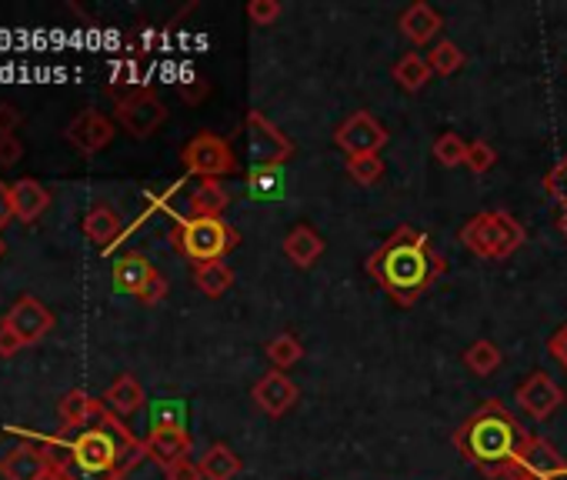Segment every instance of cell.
Listing matches in <instances>:
<instances>
[{"label":"cell","instance_id":"6da1fadb","mask_svg":"<svg viewBox=\"0 0 567 480\" xmlns=\"http://www.w3.org/2000/svg\"><path fill=\"white\" fill-rule=\"evenodd\" d=\"M447 271V260L437 254L431 237L418 227H397L368 257V274L391 294L397 307H415Z\"/></svg>","mask_w":567,"mask_h":480},{"label":"cell","instance_id":"7a4b0ae2","mask_svg":"<svg viewBox=\"0 0 567 480\" xmlns=\"http://www.w3.org/2000/svg\"><path fill=\"white\" fill-rule=\"evenodd\" d=\"M528 438L531 434L525 431V423L514 417L497 397H491V401H484L481 410H474L454 431V447L484 477L504 480L507 467L514 464V457H518V451L525 447Z\"/></svg>","mask_w":567,"mask_h":480},{"label":"cell","instance_id":"3957f363","mask_svg":"<svg viewBox=\"0 0 567 480\" xmlns=\"http://www.w3.org/2000/svg\"><path fill=\"white\" fill-rule=\"evenodd\" d=\"M528 241V231L507 210H481L460 227V244L481 260H507Z\"/></svg>","mask_w":567,"mask_h":480},{"label":"cell","instance_id":"277c9868","mask_svg":"<svg viewBox=\"0 0 567 480\" xmlns=\"http://www.w3.org/2000/svg\"><path fill=\"white\" fill-rule=\"evenodd\" d=\"M171 241L197 267V263L224 260L241 244V234L221 218H177Z\"/></svg>","mask_w":567,"mask_h":480},{"label":"cell","instance_id":"5b68a950","mask_svg":"<svg viewBox=\"0 0 567 480\" xmlns=\"http://www.w3.org/2000/svg\"><path fill=\"white\" fill-rule=\"evenodd\" d=\"M181 160H184V171L197 174L200 181H221V177H231L241 171L231 140H224L211 131H200L197 137H190L181 150Z\"/></svg>","mask_w":567,"mask_h":480},{"label":"cell","instance_id":"8992f818","mask_svg":"<svg viewBox=\"0 0 567 480\" xmlns=\"http://www.w3.org/2000/svg\"><path fill=\"white\" fill-rule=\"evenodd\" d=\"M504 480H567V460L551 441L531 434L507 467Z\"/></svg>","mask_w":567,"mask_h":480},{"label":"cell","instance_id":"52a82bcc","mask_svg":"<svg viewBox=\"0 0 567 480\" xmlns=\"http://www.w3.org/2000/svg\"><path fill=\"white\" fill-rule=\"evenodd\" d=\"M114 121L137 140L150 137L158 131L164 121H168V107L161 103V97L147 90V87H137L131 94H124L114 107Z\"/></svg>","mask_w":567,"mask_h":480},{"label":"cell","instance_id":"ba28073f","mask_svg":"<svg viewBox=\"0 0 567 480\" xmlns=\"http://www.w3.org/2000/svg\"><path fill=\"white\" fill-rule=\"evenodd\" d=\"M247 150H250V168H284V160L294 153V144L274 121H268L261 111H250Z\"/></svg>","mask_w":567,"mask_h":480},{"label":"cell","instance_id":"9c48e42d","mask_svg":"<svg viewBox=\"0 0 567 480\" xmlns=\"http://www.w3.org/2000/svg\"><path fill=\"white\" fill-rule=\"evenodd\" d=\"M391 140L387 127L371 114V111H354L337 131H334V144L347 153V157H357V153H381V147Z\"/></svg>","mask_w":567,"mask_h":480},{"label":"cell","instance_id":"30bf717a","mask_svg":"<svg viewBox=\"0 0 567 480\" xmlns=\"http://www.w3.org/2000/svg\"><path fill=\"white\" fill-rule=\"evenodd\" d=\"M514 401H518V407H521L528 417L547 420L567 397H564V391L554 384L551 373L534 370V373H528V378L518 384V391H514Z\"/></svg>","mask_w":567,"mask_h":480},{"label":"cell","instance_id":"8fae6325","mask_svg":"<svg viewBox=\"0 0 567 480\" xmlns=\"http://www.w3.org/2000/svg\"><path fill=\"white\" fill-rule=\"evenodd\" d=\"M4 328H11V331L30 347V344L44 341L50 331H54V313H50L37 297H21V300L8 310Z\"/></svg>","mask_w":567,"mask_h":480},{"label":"cell","instance_id":"7c38bea8","mask_svg":"<svg viewBox=\"0 0 567 480\" xmlns=\"http://www.w3.org/2000/svg\"><path fill=\"white\" fill-rule=\"evenodd\" d=\"M250 401L261 407L268 417H284L300 401V391H297V384L287 378L284 370H271V373H264V378L250 387Z\"/></svg>","mask_w":567,"mask_h":480},{"label":"cell","instance_id":"4fadbf2b","mask_svg":"<svg viewBox=\"0 0 567 480\" xmlns=\"http://www.w3.org/2000/svg\"><path fill=\"white\" fill-rule=\"evenodd\" d=\"M111 140H114L111 118H104L100 111H90V107L67 124V144L81 153H100Z\"/></svg>","mask_w":567,"mask_h":480},{"label":"cell","instance_id":"5bb4252c","mask_svg":"<svg viewBox=\"0 0 567 480\" xmlns=\"http://www.w3.org/2000/svg\"><path fill=\"white\" fill-rule=\"evenodd\" d=\"M44 473H50V460L37 444H17L0 457V477L4 480H40Z\"/></svg>","mask_w":567,"mask_h":480},{"label":"cell","instance_id":"9a60e30c","mask_svg":"<svg viewBox=\"0 0 567 480\" xmlns=\"http://www.w3.org/2000/svg\"><path fill=\"white\" fill-rule=\"evenodd\" d=\"M397 27H400V34L415 44V47H424V44H431L437 34H441V27H444V17L431 8V4H424V0H415V4H410L400 17H397Z\"/></svg>","mask_w":567,"mask_h":480},{"label":"cell","instance_id":"2e32d148","mask_svg":"<svg viewBox=\"0 0 567 480\" xmlns=\"http://www.w3.org/2000/svg\"><path fill=\"white\" fill-rule=\"evenodd\" d=\"M111 274H114V287H118V291L137 297V294L150 284V278L158 274V267H153L144 254L131 250V254H121V257L114 260Z\"/></svg>","mask_w":567,"mask_h":480},{"label":"cell","instance_id":"e0dca14e","mask_svg":"<svg viewBox=\"0 0 567 480\" xmlns=\"http://www.w3.org/2000/svg\"><path fill=\"white\" fill-rule=\"evenodd\" d=\"M231 207V190L221 181H197L187 194V218H221Z\"/></svg>","mask_w":567,"mask_h":480},{"label":"cell","instance_id":"ac0fdd59","mask_svg":"<svg viewBox=\"0 0 567 480\" xmlns=\"http://www.w3.org/2000/svg\"><path fill=\"white\" fill-rule=\"evenodd\" d=\"M11 207H14L17 221L34 224L40 213L50 207V190L34 177H21L17 184H11Z\"/></svg>","mask_w":567,"mask_h":480},{"label":"cell","instance_id":"d6986e66","mask_svg":"<svg viewBox=\"0 0 567 480\" xmlns=\"http://www.w3.org/2000/svg\"><path fill=\"white\" fill-rule=\"evenodd\" d=\"M194 441L187 431H150L144 438V451L153 464H161V467H171L177 460H184L190 454Z\"/></svg>","mask_w":567,"mask_h":480},{"label":"cell","instance_id":"ffe728a7","mask_svg":"<svg viewBox=\"0 0 567 480\" xmlns=\"http://www.w3.org/2000/svg\"><path fill=\"white\" fill-rule=\"evenodd\" d=\"M324 237L311 227V224H297L287 237H284V257L294 267H315L324 254Z\"/></svg>","mask_w":567,"mask_h":480},{"label":"cell","instance_id":"44dd1931","mask_svg":"<svg viewBox=\"0 0 567 480\" xmlns=\"http://www.w3.org/2000/svg\"><path fill=\"white\" fill-rule=\"evenodd\" d=\"M100 414H104V404L94 401L87 391L74 387L61 397V423L64 431H84V427H90Z\"/></svg>","mask_w":567,"mask_h":480},{"label":"cell","instance_id":"7402d4cb","mask_svg":"<svg viewBox=\"0 0 567 480\" xmlns=\"http://www.w3.org/2000/svg\"><path fill=\"white\" fill-rule=\"evenodd\" d=\"M144 387H140V381L134 378V373H121V378L104 391V397H100V404H104L114 417H131V414H137L140 407H144Z\"/></svg>","mask_w":567,"mask_h":480},{"label":"cell","instance_id":"603a6c76","mask_svg":"<svg viewBox=\"0 0 567 480\" xmlns=\"http://www.w3.org/2000/svg\"><path fill=\"white\" fill-rule=\"evenodd\" d=\"M118 234H121V213L111 204H97L87 210V218H84V237L87 241L108 247V244H114Z\"/></svg>","mask_w":567,"mask_h":480},{"label":"cell","instance_id":"cb8c5ba5","mask_svg":"<svg viewBox=\"0 0 567 480\" xmlns=\"http://www.w3.org/2000/svg\"><path fill=\"white\" fill-rule=\"evenodd\" d=\"M194 284L204 297H224L234 287V271L227 260H211V263H197L194 267Z\"/></svg>","mask_w":567,"mask_h":480},{"label":"cell","instance_id":"d4e9b609","mask_svg":"<svg viewBox=\"0 0 567 480\" xmlns=\"http://www.w3.org/2000/svg\"><path fill=\"white\" fill-rule=\"evenodd\" d=\"M204 480H234L241 473V457L227 444H211L197 460Z\"/></svg>","mask_w":567,"mask_h":480},{"label":"cell","instance_id":"484cf974","mask_svg":"<svg viewBox=\"0 0 567 480\" xmlns=\"http://www.w3.org/2000/svg\"><path fill=\"white\" fill-rule=\"evenodd\" d=\"M394 81H397V87L400 90H407V94H418L421 87H428V81H431V64H428V58L424 53H418V50H410V53H404V58L394 64Z\"/></svg>","mask_w":567,"mask_h":480},{"label":"cell","instance_id":"4316f807","mask_svg":"<svg viewBox=\"0 0 567 480\" xmlns=\"http://www.w3.org/2000/svg\"><path fill=\"white\" fill-rule=\"evenodd\" d=\"M150 431H187V404L181 397H161L150 404Z\"/></svg>","mask_w":567,"mask_h":480},{"label":"cell","instance_id":"83f0119b","mask_svg":"<svg viewBox=\"0 0 567 480\" xmlns=\"http://www.w3.org/2000/svg\"><path fill=\"white\" fill-rule=\"evenodd\" d=\"M247 197L250 200H281L284 197L281 168H250L247 171Z\"/></svg>","mask_w":567,"mask_h":480},{"label":"cell","instance_id":"f1b7e54d","mask_svg":"<svg viewBox=\"0 0 567 480\" xmlns=\"http://www.w3.org/2000/svg\"><path fill=\"white\" fill-rule=\"evenodd\" d=\"M504 364V354L494 341H474L468 350H464V367L478 378H491V373Z\"/></svg>","mask_w":567,"mask_h":480},{"label":"cell","instance_id":"f546056e","mask_svg":"<svg viewBox=\"0 0 567 480\" xmlns=\"http://www.w3.org/2000/svg\"><path fill=\"white\" fill-rule=\"evenodd\" d=\"M264 354H268V360L274 364V370H287V367H294L300 357H304V344L294 337V334H278V337H271L268 344H264Z\"/></svg>","mask_w":567,"mask_h":480},{"label":"cell","instance_id":"4dcf8cb0","mask_svg":"<svg viewBox=\"0 0 567 480\" xmlns=\"http://www.w3.org/2000/svg\"><path fill=\"white\" fill-rule=\"evenodd\" d=\"M347 174L354 184L360 187H374L381 177H384V160L381 153H357V157H347Z\"/></svg>","mask_w":567,"mask_h":480},{"label":"cell","instance_id":"1f68e13d","mask_svg":"<svg viewBox=\"0 0 567 480\" xmlns=\"http://www.w3.org/2000/svg\"><path fill=\"white\" fill-rule=\"evenodd\" d=\"M464 50L454 44V40H437L434 47H431V53H428V64H431V71L434 74H441V77H451V74H457L460 67H464Z\"/></svg>","mask_w":567,"mask_h":480},{"label":"cell","instance_id":"d6a6232c","mask_svg":"<svg viewBox=\"0 0 567 480\" xmlns=\"http://www.w3.org/2000/svg\"><path fill=\"white\" fill-rule=\"evenodd\" d=\"M468 147H471V140H464L460 134H454V131H447V134H441L437 140H434V160L437 164H444V168H460L464 160H468Z\"/></svg>","mask_w":567,"mask_h":480},{"label":"cell","instance_id":"836d02e7","mask_svg":"<svg viewBox=\"0 0 567 480\" xmlns=\"http://www.w3.org/2000/svg\"><path fill=\"white\" fill-rule=\"evenodd\" d=\"M497 164V150L484 140H471L468 147V160H464V168L474 171V174H488L491 168Z\"/></svg>","mask_w":567,"mask_h":480},{"label":"cell","instance_id":"e575fe53","mask_svg":"<svg viewBox=\"0 0 567 480\" xmlns=\"http://www.w3.org/2000/svg\"><path fill=\"white\" fill-rule=\"evenodd\" d=\"M281 14H284L281 0H250L247 4V17H250L254 27H271Z\"/></svg>","mask_w":567,"mask_h":480},{"label":"cell","instance_id":"d590c367","mask_svg":"<svg viewBox=\"0 0 567 480\" xmlns=\"http://www.w3.org/2000/svg\"><path fill=\"white\" fill-rule=\"evenodd\" d=\"M544 190L564 207L567 204V153L557 160V164L544 174Z\"/></svg>","mask_w":567,"mask_h":480},{"label":"cell","instance_id":"8d00e7d4","mask_svg":"<svg viewBox=\"0 0 567 480\" xmlns=\"http://www.w3.org/2000/svg\"><path fill=\"white\" fill-rule=\"evenodd\" d=\"M58 473H64V480H124V477H118L114 470H90V467H81V464H67L64 470H58Z\"/></svg>","mask_w":567,"mask_h":480},{"label":"cell","instance_id":"74e56055","mask_svg":"<svg viewBox=\"0 0 567 480\" xmlns=\"http://www.w3.org/2000/svg\"><path fill=\"white\" fill-rule=\"evenodd\" d=\"M164 297H168V281H164V274H161V271L153 274V278H150V284H147V287L137 294V300H140V304H147V307L161 304Z\"/></svg>","mask_w":567,"mask_h":480},{"label":"cell","instance_id":"f35d334b","mask_svg":"<svg viewBox=\"0 0 567 480\" xmlns=\"http://www.w3.org/2000/svg\"><path fill=\"white\" fill-rule=\"evenodd\" d=\"M21 121H24V114L17 111L14 103H0V137H11L17 127H21Z\"/></svg>","mask_w":567,"mask_h":480},{"label":"cell","instance_id":"ab89813d","mask_svg":"<svg viewBox=\"0 0 567 480\" xmlns=\"http://www.w3.org/2000/svg\"><path fill=\"white\" fill-rule=\"evenodd\" d=\"M164 473H168V480H204L200 467H197L190 457H184V460H177V464L164 467Z\"/></svg>","mask_w":567,"mask_h":480},{"label":"cell","instance_id":"60d3db41","mask_svg":"<svg viewBox=\"0 0 567 480\" xmlns=\"http://www.w3.org/2000/svg\"><path fill=\"white\" fill-rule=\"evenodd\" d=\"M21 153H24V144L17 140V134H11V137H0V164H4V168L17 164Z\"/></svg>","mask_w":567,"mask_h":480},{"label":"cell","instance_id":"b9f144b4","mask_svg":"<svg viewBox=\"0 0 567 480\" xmlns=\"http://www.w3.org/2000/svg\"><path fill=\"white\" fill-rule=\"evenodd\" d=\"M547 354L567 370V324L564 328H557L554 334H551V341H547Z\"/></svg>","mask_w":567,"mask_h":480},{"label":"cell","instance_id":"7bdbcfd3","mask_svg":"<svg viewBox=\"0 0 567 480\" xmlns=\"http://www.w3.org/2000/svg\"><path fill=\"white\" fill-rule=\"evenodd\" d=\"M21 347H27L11 328H4V324H0V357H14Z\"/></svg>","mask_w":567,"mask_h":480},{"label":"cell","instance_id":"ee69618b","mask_svg":"<svg viewBox=\"0 0 567 480\" xmlns=\"http://www.w3.org/2000/svg\"><path fill=\"white\" fill-rule=\"evenodd\" d=\"M14 218V207H11V184L0 181V227Z\"/></svg>","mask_w":567,"mask_h":480},{"label":"cell","instance_id":"f6af8a7d","mask_svg":"<svg viewBox=\"0 0 567 480\" xmlns=\"http://www.w3.org/2000/svg\"><path fill=\"white\" fill-rule=\"evenodd\" d=\"M557 231H560V237L567 241V204H564L560 213H557Z\"/></svg>","mask_w":567,"mask_h":480},{"label":"cell","instance_id":"bcb514c9","mask_svg":"<svg viewBox=\"0 0 567 480\" xmlns=\"http://www.w3.org/2000/svg\"><path fill=\"white\" fill-rule=\"evenodd\" d=\"M40 480H64V473H58V470H50V473H44Z\"/></svg>","mask_w":567,"mask_h":480},{"label":"cell","instance_id":"7dc6e473","mask_svg":"<svg viewBox=\"0 0 567 480\" xmlns=\"http://www.w3.org/2000/svg\"><path fill=\"white\" fill-rule=\"evenodd\" d=\"M0 254H4V244H0Z\"/></svg>","mask_w":567,"mask_h":480}]
</instances>
